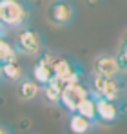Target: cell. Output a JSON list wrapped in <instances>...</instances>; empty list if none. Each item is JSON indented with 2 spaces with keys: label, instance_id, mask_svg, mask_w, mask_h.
Listing matches in <instances>:
<instances>
[{
  "label": "cell",
  "instance_id": "cell-1",
  "mask_svg": "<svg viewBox=\"0 0 127 134\" xmlns=\"http://www.w3.org/2000/svg\"><path fill=\"white\" fill-rule=\"evenodd\" d=\"M87 87H89L91 96H100V98L113 100V102H122L127 89L125 82H124V74L109 78V76H100L93 71L87 76Z\"/></svg>",
  "mask_w": 127,
  "mask_h": 134
},
{
  "label": "cell",
  "instance_id": "cell-2",
  "mask_svg": "<svg viewBox=\"0 0 127 134\" xmlns=\"http://www.w3.org/2000/svg\"><path fill=\"white\" fill-rule=\"evenodd\" d=\"M31 7L25 0H0V20L9 29L27 27Z\"/></svg>",
  "mask_w": 127,
  "mask_h": 134
},
{
  "label": "cell",
  "instance_id": "cell-3",
  "mask_svg": "<svg viewBox=\"0 0 127 134\" xmlns=\"http://www.w3.org/2000/svg\"><path fill=\"white\" fill-rule=\"evenodd\" d=\"M13 45H15L18 56L38 58V56H42V53L45 51L42 35L36 29H33V27H22L20 31L17 33V36H15Z\"/></svg>",
  "mask_w": 127,
  "mask_h": 134
},
{
  "label": "cell",
  "instance_id": "cell-4",
  "mask_svg": "<svg viewBox=\"0 0 127 134\" xmlns=\"http://www.w3.org/2000/svg\"><path fill=\"white\" fill-rule=\"evenodd\" d=\"M76 13H78V9L75 5V2H71V0H53L47 5L45 16L56 27H67L76 20Z\"/></svg>",
  "mask_w": 127,
  "mask_h": 134
},
{
  "label": "cell",
  "instance_id": "cell-5",
  "mask_svg": "<svg viewBox=\"0 0 127 134\" xmlns=\"http://www.w3.org/2000/svg\"><path fill=\"white\" fill-rule=\"evenodd\" d=\"M96 100V120L100 125H113L116 121L122 120L124 116V100L122 102H113V100H105L100 96H93Z\"/></svg>",
  "mask_w": 127,
  "mask_h": 134
},
{
  "label": "cell",
  "instance_id": "cell-6",
  "mask_svg": "<svg viewBox=\"0 0 127 134\" xmlns=\"http://www.w3.org/2000/svg\"><path fill=\"white\" fill-rule=\"evenodd\" d=\"M89 96V87L87 83L80 82V83H69L62 89V96H60V107L64 111L69 112H76L78 105Z\"/></svg>",
  "mask_w": 127,
  "mask_h": 134
},
{
  "label": "cell",
  "instance_id": "cell-7",
  "mask_svg": "<svg viewBox=\"0 0 127 134\" xmlns=\"http://www.w3.org/2000/svg\"><path fill=\"white\" fill-rule=\"evenodd\" d=\"M93 72H96L100 76H109V78L124 74L122 69H120L116 54H109V53H100V54L94 56V60H93Z\"/></svg>",
  "mask_w": 127,
  "mask_h": 134
},
{
  "label": "cell",
  "instance_id": "cell-8",
  "mask_svg": "<svg viewBox=\"0 0 127 134\" xmlns=\"http://www.w3.org/2000/svg\"><path fill=\"white\" fill-rule=\"evenodd\" d=\"M96 127H98L96 121L87 120L80 112L67 114V132L69 134H94Z\"/></svg>",
  "mask_w": 127,
  "mask_h": 134
},
{
  "label": "cell",
  "instance_id": "cell-9",
  "mask_svg": "<svg viewBox=\"0 0 127 134\" xmlns=\"http://www.w3.org/2000/svg\"><path fill=\"white\" fill-rule=\"evenodd\" d=\"M42 92V87L29 76L22 78L20 82L17 83V96L20 102H33L38 98V94Z\"/></svg>",
  "mask_w": 127,
  "mask_h": 134
},
{
  "label": "cell",
  "instance_id": "cell-10",
  "mask_svg": "<svg viewBox=\"0 0 127 134\" xmlns=\"http://www.w3.org/2000/svg\"><path fill=\"white\" fill-rule=\"evenodd\" d=\"M0 71H2L4 82H9V83H18L22 78H25V71H24L22 64L18 62V58L17 60H11L7 64H2L0 65Z\"/></svg>",
  "mask_w": 127,
  "mask_h": 134
},
{
  "label": "cell",
  "instance_id": "cell-11",
  "mask_svg": "<svg viewBox=\"0 0 127 134\" xmlns=\"http://www.w3.org/2000/svg\"><path fill=\"white\" fill-rule=\"evenodd\" d=\"M62 85L56 78H53L47 85L42 87V96L44 102L49 103V105H60V96H62Z\"/></svg>",
  "mask_w": 127,
  "mask_h": 134
},
{
  "label": "cell",
  "instance_id": "cell-12",
  "mask_svg": "<svg viewBox=\"0 0 127 134\" xmlns=\"http://www.w3.org/2000/svg\"><path fill=\"white\" fill-rule=\"evenodd\" d=\"M31 78H33L40 87H44V85H47V83L55 78V74H53V71L38 58L36 64L33 65V69H31Z\"/></svg>",
  "mask_w": 127,
  "mask_h": 134
},
{
  "label": "cell",
  "instance_id": "cell-13",
  "mask_svg": "<svg viewBox=\"0 0 127 134\" xmlns=\"http://www.w3.org/2000/svg\"><path fill=\"white\" fill-rule=\"evenodd\" d=\"M76 112H80V114L85 116L87 120H91V121H96V123H98V120H96V100H94L91 94H89L84 102L78 105ZM98 125H100V123H98Z\"/></svg>",
  "mask_w": 127,
  "mask_h": 134
},
{
  "label": "cell",
  "instance_id": "cell-14",
  "mask_svg": "<svg viewBox=\"0 0 127 134\" xmlns=\"http://www.w3.org/2000/svg\"><path fill=\"white\" fill-rule=\"evenodd\" d=\"M17 58H18V53L15 49V45L9 44L7 40H0V65L7 64L11 60H17Z\"/></svg>",
  "mask_w": 127,
  "mask_h": 134
},
{
  "label": "cell",
  "instance_id": "cell-15",
  "mask_svg": "<svg viewBox=\"0 0 127 134\" xmlns=\"http://www.w3.org/2000/svg\"><path fill=\"white\" fill-rule=\"evenodd\" d=\"M116 58H118V64H120L122 72H124V74H127V44H120V45H118Z\"/></svg>",
  "mask_w": 127,
  "mask_h": 134
},
{
  "label": "cell",
  "instance_id": "cell-16",
  "mask_svg": "<svg viewBox=\"0 0 127 134\" xmlns=\"http://www.w3.org/2000/svg\"><path fill=\"white\" fill-rule=\"evenodd\" d=\"M9 35V27L0 20V40H6V36Z\"/></svg>",
  "mask_w": 127,
  "mask_h": 134
},
{
  "label": "cell",
  "instance_id": "cell-17",
  "mask_svg": "<svg viewBox=\"0 0 127 134\" xmlns=\"http://www.w3.org/2000/svg\"><path fill=\"white\" fill-rule=\"evenodd\" d=\"M0 134H13V131H11L9 127H6V125L0 123Z\"/></svg>",
  "mask_w": 127,
  "mask_h": 134
},
{
  "label": "cell",
  "instance_id": "cell-18",
  "mask_svg": "<svg viewBox=\"0 0 127 134\" xmlns=\"http://www.w3.org/2000/svg\"><path fill=\"white\" fill-rule=\"evenodd\" d=\"M120 44H127V31L122 35V40H120Z\"/></svg>",
  "mask_w": 127,
  "mask_h": 134
},
{
  "label": "cell",
  "instance_id": "cell-19",
  "mask_svg": "<svg viewBox=\"0 0 127 134\" xmlns=\"http://www.w3.org/2000/svg\"><path fill=\"white\" fill-rule=\"evenodd\" d=\"M2 80H4V78H2V71H0V82H2Z\"/></svg>",
  "mask_w": 127,
  "mask_h": 134
},
{
  "label": "cell",
  "instance_id": "cell-20",
  "mask_svg": "<svg viewBox=\"0 0 127 134\" xmlns=\"http://www.w3.org/2000/svg\"><path fill=\"white\" fill-rule=\"evenodd\" d=\"M125 96H127V89H125Z\"/></svg>",
  "mask_w": 127,
  "mask_h": 134
}]
</instances>
